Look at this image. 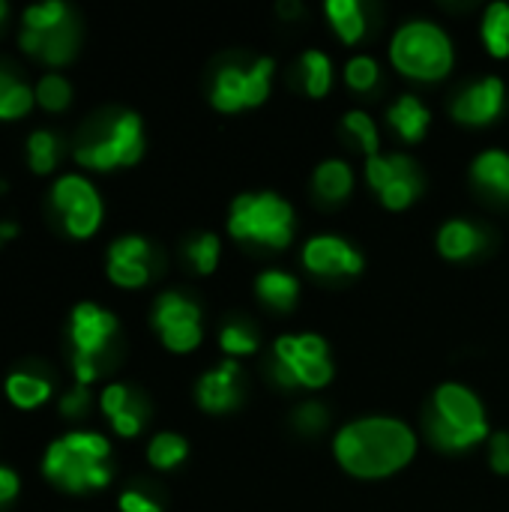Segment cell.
I'll use <instances>...</instances> for the list:
<instances>
[{"label":"cell","mask_w":509,"mask_h":512,"mask_svg":"<svg viewBox=\"0 0 509 512\" xmlns=\"http://www.w3.org/2000/svg\"><path fill=\"white\" fill-rule=\"evenodd\" d=\"M57 153H60V144H57V135L39 129L30 135L27 141V162H30V171L36 174H48L54 165H57Z\"/></svg>","instance_id":"31"},{"label":"cell","mask_w":509,"mask_h":512,"mask_svg":"<svg viewBox=\"0 0 509 512\" xmlns=\"http://www.w3.org/2000/svg\"><path fill=\"white\" fill-rule=\"evenodd\" d=\"M504 105H507V87H504V81L498 75H486V78H477V81L465 84L453 96L450 111L465 126H486L495 117H501Z\"/></svg>","instance_id":"12"},{"label":"cell","mask_w":509,"mask_h":512,"mask_svg":"<svg viewBox=\"0 0 509 512\" xmlns=\"http://www.w3.org/2000/svg\"><path fill=\"white\" fill-rule=\"evenodd\" d=\"M228 231L240 243L285 249L294 237V207L279 192L237 195L228 213Z\"/></svg>","instance_id":"4"},{"label":"cell","mask_w":509,"mask_h":512,"mask_svg":"<svg viewBox=\"0 0 509 512\" xmlns=\"http://www.w3.org/2000/svg\"><path fill=\"white\" fill-rule=\"evenodd\" d=\"M333 30L345 39V42H357L366 36L369 30V18H366V6L357 0H327L324 6Z\"/></svg>","instance_id":"25"},{"label":"cell","mask_w":509,"mask_h":512,"mask_svg":"<svg viewBox=\"0 0 509 512\" xmlns=\"http://www.w3.org/2000/svg\"><path fill=\"white\" fill-rule=\"evenodd\" d=\"M51 201L63 213L66 231L72 237H78V240L93 237L96 228L102 225V201H99V192L93 189V183H87L78 174L60 177L54 183V189H51Z\"/></svg>","instance_id":"11"},{"label":"cell","mask_w":509,"mask_h":512,"mask_svg":"<svg viewBox=\"0 0 509 512\" xmlns=\"http://www.w3.org/2000/svg\"><path fill=\"white\" fill-rule=\"evenodd\" d=\"M489 462L498 474H509V432H498L492 435V444H489Z\"/></svg>","instance_id":"38"},{"label":"cell","mask_w":509,"mask_h":512,"mask_svg":"<svg viewBox=\"0 0 509 512\" xmlns=\"http://www.w3.org/2000/svg\"><path fill=\"white\" fill-rule=\"evenodd\" d=\"M345 132L369 153V156H378V126L375 120L366 114V111H348L345 114Z\"/></svg>","instance_id":"36"},{"label":"cell","mask_w":509,"mask_h":512,"mask_svg":"<svg viewBox=\"0 0 509 512\" xmlns=\"http://www.w3.org/2000/svg\"><path fill=\"white\" fill-rule=\"evenodd\" d=\"M393 66L417 81H438L453 69V42L435 21H408L390 42Z\"/></svg>","instance_id":"5"},{"label":"cell","mask_w":509,"mask_h":512,"mask_svg":"<svg viewBox=\"0 0 509 512\" xmlns=\"http://www.w3.org/2000/svg\"><path fill=\"white\" fill-rule=\"evenodd\" d=\"M153 327L162 339V345L168 351L186 354L195 351L204 339V327H201V309L195 300H189L186 294L177 291H165L156 306H153Z\"/></svg>","instance_id":"10"},{"label":"cell","mask_w":509,"mask_h":512,"mask_svg":"<svg viewBox=\"0 0 509 512\" xmlns=\"http://www.w3.org/2000/svg\"><path fill=\"white\" fill-rule=\"evenodd\" d=\"M480 33L495 57H509V3H492L486 9Z\"/></svg>","instance_id":"27"},{"label":"cell","mask_w":509,"mask_h":512,"mask_svg":"<svg viewBox=\"0 0 509 512\" xmlns=\"http://www.w3.org/2000/svg\"><path fill=\"white\" fill-rule=\"evenodd\" d=\"M120 512H162V507L150 495H144L138 489H129V492L120 495Z\"/></svg>","instance_id":"40"},{"label":"cell","mask_w":509,"mask_h":512,"mask_svg":"<svg viewBox=\"0 0 509 512\" xmlns=\"http://www.w3.org/2000/svg\"><path fill=\"white\" fill-rule=\"evenodd\" d=\"M387 120L396 129V135L402 141H420L429 132V108L417 99V96H399L390 108H387Z\"/></svg>","instance_id":"22"},{"label":"cell","mask_w":509,"mask_h":512,"mask_svg":"<svg viewBox=\"0 0 509 512\" xmlns=\"http://www.w3.org/2000/svg\"><path fill=\"white\" fill-rule=\"evenodd\" d=\"M18 495V477L9 468H0V504L12 501Z\"/></svg>","instance_id":"41"},{"label":"cell","mask_w":509,"mask_h":512,"mask_svg":"<svg viewBox=\"0 0 509 512\" xmlns=\"http://www.w3.org/2000/svg\"><path fill=\"white\" fill-rule=\"evenodd\" d=\"M291 423L297 432L303 435H321L330 423V414L321 402H303L294 414H291Z\"/></svg>","instance_id":"37"},{"label":"cell","mask_w":509,"mask_h":512,"mask_svg":"<svg viewBox=\"0 0 509 512\" xmlns=\"http://www.w3.org/2000/svg\"><path fill=\"white\" fill-rule=\"evenodd\" d=\"M300 9H303V6H300L297 0H291V3L285 0V3H279V12H282L285 18H297V15H300Z\"/></svg>","instance_id":"42"},{"label":"cell","mask_w":509,"mask_h":512,"mask_svg":"<svg viewBox=\"0 0 509 512\" xmlns=\"http://www.w3.org/2000/svg\"><path fill=\"white\" fill-rule=\"evenodd\" d=\"M69 21V9L66 3L60 0H48V3H39V6H30L24 12V30H33V33H48V30H57L60 24Z\"/></svg>","instance_id":"32"},{"label":"cell","mask_w":509,"mask_h":512,"mask_svg":"<svg viewBox=\"0 0 509 512\" xmlns=\"http://www.w3.org/2000/svg\"><path fill=\"white\" fill-rule=\"evenodd\" d=\"M33 102H36V93L27 84H21V81L9 78L6 72H0V120L24 117L33 108Z\"/></svg>","instance_id":"30"},{"label":"cell","mask_w":509,"mask_h":512,"mask_svg":"<svg viewBox=\"0 0 509 512\" xmlns=\"http://www.w3.org/2000/svg\"><path fill=\"white\" fill-rule=\"evenodd\" d=\"M3 15H6V3L0 0V21H3Z\"/></svg>","instance_id":"44"},{"label":"cell","mask_w":509,"mask_h":512,"mask_svg":"<svg viewBox=\"0 0 509 512\" xmlns=\"http://www.w3.org/2000/svg\"><path fill=\"white\" fill-rule=\"evenodd\" d=\"M486 249V231L468 219H450L438 231V252L450 261L477 258Z\"/></svg>","instance_id":"18"},{"label":"cell","mask_w":509,"mask_h":512,"mask_svg":"<svg viewBox=\"0 0 509 512\" xmlns=\"http://www.w3.org/2000/svg\"><path fill=\"white\" fill-rule=\"evenodd\" d=\"M276 63L270 57H255L252 63H228L216 72L210 87V102L219 111L255 108L270 96Z\"/></svg>","instance_id":"8"},{"label":"cell","mask_w":509,"mask_h":512,"mask_svg":"<svg viewBox=\"0 0 509 512\" xmlns=\"http://www.w3.org/2000/svg\"><path fill=\"white\" fill-rule=\"evenodd\" d=\"M102 414L123 438H135L147 420V408L138 399H132V390L126 384H111L102 390Z\"/></svg>","instance_id":"17"},{"label":"cell","mask_w":509,"mask_h":512,"mask_svg":"<svg viewBox=\"0 0 509 512\" xmlns=\"http://www.w3.org/2000/svg\"><path fill=\"white\" fill-rule=\"evenodd\" d=\"M345 81H348L354 90H360V93L378 87V81H381V66H378V60L369 57V54L351 57V60L345 63Z\"/></svg>","instance_id":"35"},{"label":"cell","mask_w":509,"mask_h":512,"mask_svg":"<svg viewBox=\"0 0 509 512\" xmlns=\"http://www.w3.org/2000/svg\"><path fill=\"white\" fill-rule=\"evenodd\" d=\"M186 456H189V444H186V438H180V435H174V432H159V435L150 441V447H147V459H150V465L159 468V471L177 468Z\"/></svg>","instance_id":"29"},{"label":"cell","mask_w":509,"mask_h":512,"mask_svg":"<svg viewBox=\"0 0 509 512\" xmlns=\"http://www.w3.org/2000/svg\"><path fill=\"white\" fill-rule=\"evenodd\" d=\"M36 102L42 105V108H48V111H63L66 105H69V99H72V87H69V81L63 78V75H57V72H48L39 84H36Z\"/></svg>","instance_id":"34"},{"label":"cell","mask_w":509,"mask_h":512,"mask_svg":"<svg viewBox=\"0 0 509 512\" xmlns=\"http://www.w3.org/2000/svg\"><path fill=\"white\" fill-rule=\"evenodd\" d=\"M219 252H222V246H219L216 234H198L186 243V258L198 273H213L219 264Z\"/></svg>","instance_id":"33"},{"label":"cell","mask_w":509,"mask_h":512,"mask_svg":"<svg viewBox=\"0 0 509 512\" xmlns=\"http://www.w3.org/2000/svg\"><path fill=\"white\" fill-rule=\"evenodd\" d=\"M303 264L324 279H345L363 273V255L339 234H318L303 246Z\"/></svg>","instance_id":"13"},{"label":"cell","mask_w":509,"mask_h":512,"mask_svg":"<svg viewBox=\"0 0 509 512\" xmlns=\"http://www.w3.org/2000/svg\"><path fill=\"white\" fill-rule=\"evenodd\" d=\"M366 180L378 192L381 204L390 207V210L411 207L420 198V192H423L420 168L405 153H378V156H369V162H366Z\"/></svg>","instance_id":"9"},{"label":"cell","mask_w":509,"mask_h":512,"mask_svg":"<svg viewBox=\"0 0 509 512\" xmlns=\"http://www.w3.org/2000/svg\"><path fill=\"white\" fill-rule=\"evenodd\" d=\"M471 177L480 189H486V195L509 201V153L507 150H483L474 165H471Z\"/></svg>","instance_id":"21"},{"label":"cell","mask_w":509,"mask_h":512,"mask_svg":"<svg viewBox=\"0 0 509 512\" xmlns=\"http://www.w3.org/2000/svg\"><path fill=\"white\" fill-rule=\"evenodd\" d=\"M429 441L444 453H462L489 438V417L480 396L465 384H441L426 417Z\"/></svg>","instance_id":"2"},{"label":"cell","mask_w":509,"mask_h":512,"mask_svg":"<svg viewBox=\"0 0 509 512\" xmlns=\"http://www.w3.org/2000/svg\"><path fill=\"white\" fill-rule=\"evenodd\" d=\"M294 78L300 84V90L306 96H324L330 87H333V63L324 51H315L309 48L300 60H297V69H294Z\"/></svg>","instance_id":"24"},{"label":"cell","mask_w":509,"mask_h":512,"mask_svg":"<svg viewBox=\"0 0 509 512\" xmlns=\"http://www.w3.org/2000/svg\"><path fill=\"white\" fill-rule=\"evenodd\" d=\"M279 387H309L321 390L333 381L330 345L318 333H288L273 345V360L267 366Z\"/></svg>","instance_id":"6"},{"label":"cell","mask_w":509,"mask_h":512,"mask_svg":"<svg viewBox=\"0 0 509 512\" xmlns=\"http://www.w3.org/2000/svg\"><path fill=\"white\" fill-rule=\"evenodd\" d=\"M255 294L273 312H291L300 300V282L288 270H264L255 279Z\"/></svg>","instance_id":"20"},{"label":"cell","mask_w":509,"mask_h":512,"mask_svg":"<svg viewBox=\"0 0 509 512\" xmlns=\"http://www.w3.org/2000/svg\"><path fill=\"white\" fill-rule=\"evenodd\" d=\"M87 405H90V390L81 387V384H75V390H69V393L63 396L60 414H63V417H81V414L87 411Z\"/></svg>","instance_id":"39"},{"label":"cell","mask_w":509,"mask_h":512,"mask_svg":"<svg viewBox=\"0 0 509 512\" xmlns=\"http://www.w3.org/2000/svg\"><path fill=\"white\" fill-rule=\"evenodd\" d=\"M315 195L327 204H339L351 195L354 189V171L345 159H324L318 168H315Z\"/></svg>","instance_id":"23"},{"label":"cell","mask_w":509,"mask_h":512,"mask_svg":"<svg viewBox=\"0 0 509 512\" xmlns=\"http://www.w3.org/2000/svg\"><path fill=\"white\" fill-rule=\"evenodd\" d=\"M333 453L348 474L360 480H381L414 459L417 435L396 417H360L336 432Z\"/></svg>","instance_id":"1"},{"label":"cell","mask_w":509,"mask_h":512,"mask_svg":"<svg viewBox=\"0 0 509 512\" xmlns=\"http://www.w3.org/2000/svg\"><path fill=\"white\" fill-rule=\"evenodd\" d=\"M114 333H117V318L111 312H105L102 306L78 303L72 309L69 336H72V345H75V357H87V360L99 363V357L105 354Z\"/></svg>","instance_id":"14"},{"label":"cell","mask_w":509,"mask_h":512,"mask_svg":"<svg viewBox=\"0 0 509 512\" xmlns=\"http://www.w3.org/2000/svg\"><path fill=\"white\" fill-rule=\"evenodd\" d=\"M48 396H51V384L33 372H12L6 378V399L15 408H24V411L39 408L48 402Z\"/></svg>","instance_id":"26"},{"label":"cell","mask_w":509,"mask_h":512,"mask_svg":"<svg viewBox=\"0 0 509 512\" xmlns=\"http://www.w3.org/2000/svg\"><path fill=\"white\" fill-rule=\"evenodd\" d=\"M21 48L27 51V54H39L45 63H66L72 54H75V42H78V36H75V27L66 21V24H60L57 30H48V33H33V30H21Z\"/></svg>","instance_id":"19"},{"label":"cell","mask_w":509,"mask_h":512,"mask_svg":"<svg viewBox=\"0 0 509 512\" xmlns=\"http://www.w3.org/2000/svg\"><path fill=\"white\" fill-rule=\"evenodd\" d=\"M108 456H111V447L102 435L72 432L48 447L42 471L48 480H54L66 492L102 489L111 480Z\"/></svg>","instance_id":"3"},{"label":"cell","mask_w":509,"mask_h":512,"mask_svg":"<svg viewBox=\"0 0 509 512\" xmlns=\"http://www.w3.org/2000/svg\"><path fill=\"white\" fill-rule=\"evenodd\" d=\"M153 249L144 237H120L108 249V276L120 288H141L150 282Z\"/></svg>","instance_id":"15"},{"label":"cell","mask_w":509,"mask_h":512,"mask_svg":"<svg viewBox=\"0 0 509 512\" xmlns=\"http://www.w3.org/2000/svg\"><path fill=\"white\" fill-rule=\"evenodd\" d=\"M144 153V126H141V117L132 114V111H120L108 129L81 144L75 150V159L78 165L84 168H93V171H111V168H120V165H135Z\"/></svg>","instance_id":"7"},{"label":"cell","mask_w":509,"mask_h":512,"mask_svg":"<svg viewBox=\"0 0 509 512\" xmlns=\"http://www.w3.org/2000/svg\"><path fill=\"white\" fill-rule=\"evenodd\" d=\"M15 234H18L15 225H0V246H3L6 240H15Z\"/></svg>","instance_id":"43"},{"label":"cell","mask_w":509,"mask_h":512,"mask_svg":"<svg viewBox=\"0 0 509 512\" xmlns=\"http://www.w3.org/2000/svg\"><path fill=\"white\" fill-rule=\"evenodd\" d=\"M243 369L237 360H222L219 366H213L207 375H201L198 381V402L204 411L210 414H225L234 411L243 402Z\"/></svg>","instance_id":"16"},{"label":"cell","mask_w":509,"mask_h":512,"mask_svg":"<svg viewBox=\"0 0 509 512\" xmlns=\"http://www.w3.org/2000/svg\"><path fill=\"white\" fill-rule=\"evenodd\" d=\"M219 345L228 357H246V354H255L261 339H258V330L243 321V318H231L222 330H219Z\"/></svg>","instance_id":"28"}]
</instances>
